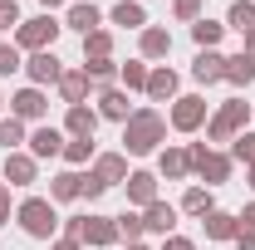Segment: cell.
<instances>
[{
	"label": "cell",
	"instance_id": "484cf974",
	"mask_svg": "<svg viewBox=\"0 0 255 250\" xmlns=\"http://www.w3.org/2000/svg\"><path fill=\"white\" fill-rule=\"evenodd\" d=\"M108 20L113 25H123V30H147V10H142V0H118L113 10H108Z\"/></svg>",
	"mask_w": 255,
	"mask_h": 250
},
{
	"label": "cell",
	"instance_id": "4dcf8cb0",
	"mask_svg": "<svg viewBox=\"0 0 255 250\" xmlns=\"http://www.w3.org/2000/svg\"><path fill=\"white\" fill-rule=\"evenodd\" d=\"M221 34H226V25H221V20H206V15L191 25V39H196V49H216V44H221Z\"/></svg>",
	"mask_w": 255,
	"mask_h": 250
},
{
	"label": "cell",
	"instance_id": "f6af8a7d",
	"mask_svg": "<svg viewBox=\"0 0 255 250\" xmlns=\"http://www.w3.org/2000/svg\"><path fill=\"white\" fill-rule=\"evenodd\" d=\"M49 250H84V241H69V236H59V241H49Z\"/></svg>",
	"mask_w": 255,
	"mask_h": 250
},
{
	"label": "cell",
	"instance_id": "52a82bcc",
	"mask_svg": "<svg viewBox=\"0 0 255 250\" xmlns=\"http://www.w3.org/2000/svg\"><path fill=\"white\" fill-rule=\"evenodd\" d=\"M10 118H20V123H44V118H49V94L34 89V84H25L20 94H10Z\"/></svg>",
	"mask_w": 255,
	"mask_h": 250
},
{
	"label": "cell",
	"instance_id": "8992f818",
	"mask_svg": "<svg viewBox=\"0 0 255 250\" xmlns=\"http://www.w3.org/2000/svg\"><path fill=\"white\" fill-rule=\"evenodd\" d=\"M206 118H211V113H206V98L201 94H182L172 103V113H167V127H172V132H201Z\"/></svg>",
	"mask_w": 255,
	"mask_h": 250
},
{
	"label": "cell",
	"instance_id": "7dc6e473",
	"mask_svg": "<svg viewBox=\"0 0 255 250\" xmlns=\"http://www.w3.org/2000/svg\"><path fill=\"white\" fill-rule=\"evenodd\" d=\"M246 54H251V59H255V30L246 34Z\"/></svg>",
	"mask_w": 255,
	"mask_h": 250
},
{
	"label": "cell",
	"instance_id": "74e56055",
	"mask_svg": "<svg viewBox=\"0 0 255 250\" xmlns=\"http://www.w3.org/2000/svg\"><path fill=\"white\" fill-rule=\"evenodd\" d=\"M172 15H177L182 25H196V20H201V0H172Z\"/></svg>",
	"mask_w": 255,
	"mask_h": 250
},
{
	"label": "cell",
	"instance_id": "f546056e",
	"mask_svg": "<svg viewBox=\"0 0 255 250\" xmlns=\"http://www.w3.org/2000/svg\"><path fill=\"white\" fill-rule=\"evenodd\" d=\"M226 30H241V34L255 30V0H236V5L226 10Z\"/></svg>",
	"mask_w": 255,
	"mask_h": 250
},
{
	"label": "cell",
	"instance_id": "f35d334b",
	"mask_svg": "<svg viewBox=\"0 0 255 250\" xmlns=\"http://www.w3.org/2000/svg\"><path fill=\"white\" fill-rule=\"evenodd\" d=\"M5 30H20V5L15 0H0V34Z\"/></svg>",
	"mask_w": 255,
	"mask_h": 250
},
{
	"label": "cell",
	"instance_id": "1f68e13d",
	"mask_svg": "<svg viewBox=\"0 0 255 250\" xmlns=\"http://www.w3.org/2000/svg\"><path fill=\"white\" fill-rule=\"evenodd\" d=\"M113 221H118V241H128V246H137V241L147 236V226H142V211H132V206H128L123 216H113Z\"/></svg>",
	"mask_w": 255,
	"mask_h": 250
},
{
	"label": "cell",
	"instance_id": "d6a6232c",
	"mask_svg": "<svg viewBox=\"0 0 255 250\" xmlns=\"http://www.w3.org/2000/svg\"><path fill=\"white\" fill-rule=\"evenodd\" d=\"M25 142H30V132H25L20 118H0V147H5V152H20Z\"/></svg>",
	"mask_w": 255,
	"mask_h": 250
},
{
	"label": "cell",
	"instance_id": "ac0fdd59",
	"mask_svg": "<svg viewBox=\"0 0 255 250\" xmlns=\"http://www.w3.org/2000/svg\"><path fill=\"white\" fill-rule=\"evenodd\" d=\"M64 98V108H74V103H89V94H94V79L84 74V69H64V79L54 84Z\"/></svg>",
	"mask_w": 255,
	"mask_h": 250
},
{
	"label": "cell",
	"instance_id": "30bf717a",
	"mask_svg": "<svg viewBox=\"0 0 255 250\" xmlns=\"http://www.w3.org/2000/svg\"><path fill=\"white\" fill-rule=\"evenodd\" d=\"M25 74H30L34 89H49V84H59V79H64V59L54 54V49H39V54L25 59Z\"/></svg>",
	"mask_w": 255,
	"mask_h": 250
},
{
	"label": "cell",
	"instance_id": "b9f144b4",
	"mask_svg": "<svg viewBox=\"0 0 255 250\" xmlns=\"http://www.w3.org/2000/svg\"><path fill=\"white\" fill-rule=\"evenodd\" d=\"M162 250H196V241H187V236H167Z\"/></svg>",
	"mask_w": 255,
	"mask_h": 250
},
{
	"label": "cell",
	"instance_id": "7a4b0ae2",
	"mask_svg": "<svg viewBox=\"0 0 255 250\" xmlns=\"http://www.w3.org/2000/svg\"><path fill=\"white\" fill-rule=\"evenodd\" d=\"M15 221H20V231L30 236V241H59V211H54V201L49 196H25L20 206H15Z\"/></svg>",
	"mask_w": 255,
	"mask_h": 250
},
{
	"label": "cell",
	"instance_id": "d590c367",
	"mask_svg": "<svg viewBox=\"0 0 255 250\" xmlns=\"http://www.w3.org/2000/svg\"><path fill=\"white\" fill-rule=\"evenodd\" d=\"M231 157H236V162H246V167H255V132H251V127L231 142Z\"/></svg>",
	"mask_w": 255,
	"mask_h": 250
},
{
	"label": "cell",
	"instance_id": "ffe728a7",
	"mask_svg": "<svg viewBox=\"0 0 255 250\" xmlns=\"http://www.w3.org/2000/svg\"><path fill=\"white\" fill-rule=\"evenodd\" d=\"M172 54V30H162V25H147V30L137 34V59H167Z\"/></svg>",
	"mask_w": 255,
	"mask_h": 250
},
{
	"label": "cell",
	"instance_id": "d4e9b609",
	"mask_svg": "<svg viewBox=\"0 0 255 250\" xmlns=\"http://www.w3.org/2000/svg\"><path fill=\"white\" fill-rule=\"evenodd\" d=\"M201 231H206V241H236L241 236V221L231 216V211H206L201 216Z\"/></svg>",
	"mask_w": 255,
	"mask_h": 250
},
{
	"label": "cell",
	"instance_id": "ee69618b",
	"mask_svg": "<svg viewBox=\"0 0 255 250\" xmlns=\"http://www.w3.org/2000/svg\"><path fill=\"white\" fill-rule=\"evenodd\" d=\"M64 236L79 241V236H84V216H69V221H64Z\"/></svg>",
	"mask_w": 255,
	"mask_h": 250
},
{
	"label": "cell",
	"instance_id": "8d00e7d4",
	"mask_svg": "<svg viewBox=\"0 0 255 250\" xmlns=\"http://www.w3.org/2000/svg\"><path fill=\"white\" fill-rule=\"evenodd\" d=\"M25 69V54L15 49V44H0V79H10V74H20Z\"/></svg>",
	"mask_w": 255,
	"mask_h": 250
},
{
	"label": "cell",
	"instance_id": "7402d4cb",
	"mask_svg": "<svg viewBox=\"0 0 255 250\" xmlns=\"http://www.w3.org/2000/svg\"><path fill=\"white\" fill-rule=\"evenodd\" d=\"M137 108L128 103L123 89H98V118H108V123H128Z\"/></svg>",
	"mask_w": 255,
	"mask_h": 250
},
{
	"label": "cell",
	"instance_id": "f907efd6",
	"mask_svg": "<svg viewBox=\"0 0 255 250\" xmlns=\"http://www.w3.org/2000/svg\"><path fill=\"white\" fill-rule=\"evenodd\" d=\"M128 250H147V246H142V241H137V246H128Z\"/></svg>",
	"mask_w": 255,
	"mask_h": 250
},
{
	"label": "cell",
	"instance_id": "e0dca14e",
	"mask_svg": "<svg viewBox=\"0 0 255 250\" xmlns=\"http://www.w3.org/2000/svg\"><path fill=\"white\" fill-rule=\"evenodd\" d=\"M157 177H167V182H187V177H191V152L167 142V147L157 152Z\"/></svg>",
	"mask_w": 255,
	"mask_h": 250
},
{
	"label": "cell",
	"instance_id": "816d5d0a",
	"mask_svg": "<svg viewBox=\"0 0 255 250\" xmlns=\"http://www.w3.org/2000/svg\"><path fill=\"white\" fill-rule=\"evenodd\" d=\"M0 108H5V98H0Z\"/></svg>",
	"mask_w": 255,
	"mask_h": 250
},
{
	"label": "cell",
	"instance_id": "6da1fadb",
	"mask_svg": "<svg viewBox=\"0 0 255 250\" xmlns=\"http://www.w3.org/2000/svg\"><path fill=\"white\" fill-rule=\"evenodd\" d=\"M162 142H167V118L157 108H137L123 123V152L128 157H147V152H157Z\"/></svg>",
	"mask_w": 255,
	"mask_h": 250
},
{
	"label": "cell",
	"instance_id": "44dd1931",
	"mask_svg": "<svg viewBox=\"0 0 255 250\" xmlns=\"http://www.w3.org/2000/svg\"><path fill=\"white\" fill-rule=\"evenodd\" d=\"M89 172H94L103 187H118V182H128V152H98Z\"/></svg>",
	"mask_w": 255,
	"mask_h": 250
},
{
	"label": "cell",
	"instance_id": "d6986e66",
	"mask_svg": "<svg viewBox=\"0 0 255 250\" xmlns=\"http://www.w3.org/2000/svg\"><path fill=\"white\" fill-rule=\"evenodd\" d=\"M94 132H98V108H89V103L64 108V137H94Z\"/></svg>",
	"mask_w": 255,
	"mask_h": 250
},
{
	"label": "cell",
	"instance_id": "7c38bea8",
	"mask_svg": "<svg viewBox=\"0 0 255 250\" xmlns=\"http://www.w3.org/2000/svg\"><path fill=\"white\" fill-rule=\"evenodd\" d=\"M147 98H152V103H177V98H182V79H177V69L152 64V74H147Z\"/></svg>",
	"mask_w": 255,
	"mask_h": 250
},
{
	"label": "cell",
	"instance_id": "8fae6325",
	"mask_svg": "<svg viewBox=\"0 0 255 250\" xmlns=\"http://www.w3.org/2000/svg\"><path fill=\"white\" fill-rule=\"evenodd\" d=\"M123 191H128V206H132V211H142V206H152V201H157V172H147V167H137V172H128Z\"/></svg>",
	"mask_w": 255,
	"mask_h": 250
},
{
	"label": "cell",
	"instance_id": "4fadbf2b",
	"mask_svg": "<svg viewBox=\"0 0 255 250\" xmlns=\"http://www.w3.org/2000/svg\"><path fill=\"white\" fill-rule=\"evenodd\" d=\"M191 79H196L201 89H206V84H226V54H221V49H196Z\"/></svg>",
	"mask_w": 255,
	"mask_h": 250
},
{
	"label": "cell",
	"instance_id": "bcb514c9",
	"mask_svg": "<svg viewBox=\"0 0 255 250\" xmlns=\"http://www.w3.org/2000/svg\"><path fill=\"white\" fill-rule=\"evenodd\" d=\"M236 250H255V231H241L236 236Z\"/></svg>",
	"mask_w": 255,
	"mask_h": 250
},
{
	"label": "cell",
	"instance_id": "5bb4252c",
	"mask_svg": "<svg viewBox=\"0 0 255 250\" xmlns=\"http://www.w3.org/2000/svg\"><path fill=\"white\" fill-rule=\"evenodd\" d=\"M84 246H94V250H108V246H118V221L113 216H84V236H79Z\"/></svg>",
	"mask_w": 255,
	"mask_h": 250
},
{
	"label": "cell",
	"instance_id": "9c48e42d",
	"mask_svg": "<svg viewBox=\"0 0 255 250\" xmlns=\"http://www.w3.org/2000/svg\"><path fill=\"white\" fill-rule=\"evenodd\" d=\"M0 182H5V187H34V182H39V162H34L25 147H20V152H5Z\"/></svg>",
	"mask_w": 255,
	"mask_h": 250
},
{
	"label": "cell",
	"instance_id": "277c9868",
	"mask_svg": "<svg viewBox=\"0 0 255 250\" xmlns=\"http://www.w3.org/2000/svg\"><path fill=\"white\" fill-rule=\"evenodd\" d=\"M187 152H191V172H196V177H201L211 191L231 182V167H236V157H231V152L211 147V142H191Z\"/></svg>",
	"mask_w": 255,
	"mask_h": 250
},
{
	"label": "cell",
	"instance_id": "60d3db41",
	"mask_svg": "<svg viewBox=\"0 0 255 250\" xmlns=\"http://www.w3.org/2000/svg\"><path fill=\"white\" fill-rule=\"evenodd\" d=\"M10 216H15V206H10V187L0 182V226H10Z\"/></svg>",
	"mask_w": 255,
	"mask_h": 250
},
{
	"label": "cell",
	"instance_id": "836d02e7",
	"mask_svg": "<svg viewBox=\"0 0 255 250\" xmlns=\"http://www.w3.org/2000/svg\"><path fill=\"white\" fill-rule=\"evenodd\" d=\"M84 59H113V30L84 34Z\"/></svg>",
	"mask_w": 255,
	"mask_h": 250
},
{
	"label": "cell",
	"instance_id": "7bdbcfd3",
	"mask_svg": "<svg viewBox=\"0 0 255 250\" xmlns=\"http://www.w3.org/2000/svg\"><path fill=\"white\" fill-rule=\"evenodd\" d=\"M236 221H241V231H255V201H251V206H241Z\"/></svg>",
	"mask_w": 255,
	"mask_h": 250
},
{
	"label": "cell",
	"instance_id": "e575fe53",
	"mask_svg": "<svg viewBox=\"0 0 255 250\" xmlns=\"http://www.w3.org/2000/svg\"><path fill=\"white\" fill-rule=\"evenodd\" d=\"M84 74L94 79V89H113V79H118V64H113V59H84Z\"/></svg>",
	"mask_w": 255,
	"mask_h": 250
},
{
	"label": "cell",
	"instance_id": "ab89813d",
	"mask_svg": "<svg viewBox=\"0 0 255 250\" xmlns=\"http://www.w3.org/2000/svg\"><path fill=\"white\" fill-rule=\"evenodd\" d=\"M103 191H108V187H103V182H98L94 172H84V201H98V196H103Z\"/></svg>",
	"mask_w": 255,
	"mask_h": 250
},
{
	"label": "cell",
	"instance_id": "2e32d148",
	"mask_svg": "<svg viewBox=\"0 0 255 250\" xmlns=\"http://www.w3.org/2000/svg\"><path fill=\"white\" fill-rule=\"evenodd\" d=\"M142 226H147L152 236H162V241H167V236H177V206L157 196L152 206H142Z\"/></svg>",
	"mask_w": 255,
	"mask_h": 250
},
{
	"label": "cell",
	"instance_id": "5b68a950",
	"mask_svg": "<svg viewBox=\"0 0 255 250\" xmlns=\"http://www.w3.org/2000/svg\"><path fill=\"white\" fill-rule=\"evenodd\" d=\"M59 20L44 10V15H34V20H20V30H15V49L20 54H39V49H54V39H59Z\"/></svg>",
	"mask_w": 255,
	"mask_h": 250
},
{
	"label": "cell",
	"instance_id": "3957f363",
	"mask_svg": "<svg viewBox=\"0 0 255 250\" xmlns=\"http://www.w3.org/2000/svg\"><path fill=\"white\" fill-rule=\"evenodd\" d=\"M246 127H251V103H246V98H231V103H221V108L206 118V142H211V147L236 142Z\"/></svg>",
	"mask_w": 255,
	"mask_h": 250
},
{
	"label": "cell",
	"instance_id": "603a6c76",
	"mask_svg": "<svg viewBox=\"0 0 255 250\" xmlns=\"http://www.w3.org/2000/svg\"><path fill=\"white\" fill-rule=\"evenodd\" d=\"M84 196V172H74V167H64L49 177V201L59 206V201H79Z\"/></svg>",
	"mask_w": 255,
	"mask_h": 250
},
{
	"label": "cell",
	"instance_id": "681fc988",
	"mask_svg": "<svg viewBox=\"0 0 255 250\" xmlns=\"http://www.w3.org/2000/svg\"><path fill=\"white\" fill-rule=\"evenodd\" d=\"M246 182H251V191H255V167H246Z\"/></svg>",
	"mask_w": 255,
	"mask_h": 250
},
{
	"label": "cell",
	"instance_id": "ba28073f",
	"mask_svg": "<svg viewBox=\"0 0 255 250\" xmlns=\"http://www.w3.org/2000/svg\"><path fill=\"white\" fill-rule=\"evenodd\" d=\"M64 127H54V123H39L30 132V142H25V152L34 157V162H49V157H64Z\"/></svg>",
	"mask_w": 255,
	"mask_h": 250
},
{
	"label": "cell",
	"instance_id": "4316f807",
	"mask_svg": "<svg viewBox=\"0 0 255 250\" xmlns=\"http://www.w3.org/2000/svg\"><path fill=\"white\" fill-rule=\"evenodd\" d=\"M226 84L231 89H251L255 84V59L241 49V54H226Z\"/></svg>",
	"mask_w": 255,
	"mask_h": 250
},
{
	"label": "cell",
	"instance_id": "9a60e30c",
	"mask_svg": "<svg viewBox=\"0 0 255 250\" xmlns=\"http://www.w3.org/2000/svg\"><path fill=\"white\" fill-rule=\"evenodd\" d=\"M64 30H79V34L103 30V10H98L94 0H74V5L64 10Z\"/></svg>",
	"mask_w": 255,
	"mask_h": 250
},
{
	"label": "cell",
	"instance_id": "cb8c5ba5",
	"mask_svg": "<svg viewBox=\"0 0 255 250\" xmlns=\"http://www.w3.org/2000/svg\"><path fill=\"white\" fill-rule=\"evenodd\" d=\"M147 74H152V64H147V59L118 64V89H123V94H147Z\"/></svg>",
	"mask_w": 255,
	"mask_h": 250
},
{
	"label": "cell",
	"instance_id": "f1b7e54d",
	"mask_svg": "<svg viewBox=\"0 0 255 250\" xmlns=\"http://www.w3.org/2000/svg\"><path fill=\"white\" fill-rule=\"evenodd\" d=\"M94 137H69V142H64V162H69V167H74V172H79V167H89V162H94Z\"/></svg>",
	"mask_w": 255,
	"mask_h": 250
},
{
	"label": "cell",
	"instance_id": "c3c4849f",
	"mask_svg": "<svg viewBox=\"0 0 255 250\" xmlns=\"http://www.w3.org/2000/svg\"><path fill=\"white\" fill-rule=\"evenodd\" d=\"M39 5H44V10H59V5H69V0H39Z\"/></svg>",
	"mask_w": 255,
	"mask_h": 250
},
{
	"label": "cell",
	"instance_id": "83f0119b",
	"mask_svg": "<svg viewBox=\"0 0 255 250\" xmlns=\"http://www.w3.org/2000/svg\"><path fill=\"white\" fill-rule=\"evenodd\" d=\"M177 211H187V216H196V221L206 216V211H216V196H211V187H187Z\"/></svg>",
	"mask_w": 255,
	"mask_h": 250
}]
</instances>
